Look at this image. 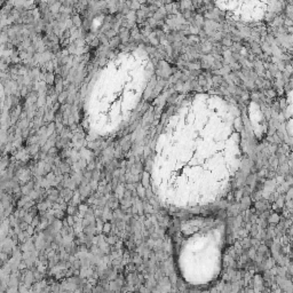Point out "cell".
I'll return each mask as SVG.
<instances>
[{
  "label": "cell",
  "instance_id": "cell-2",
  "mask_svg": "<svg viewBox=\"0 0 293 293\" xmlns=\"http://www.w3.org/2000/svg\"><path fill=\"white\" fill-rule=\"evenodd\" d=\"M31 281H32L31 274L29 273V274H27V275H24V285L29 286L30 285V283H31Z\"/></svg>",
  "mask_w": 293,
  "mask_h": 293
},
{
  "label": "cell",
  "instance_id": "cell-1",
  "mask_svg": "<svg viewBox=\"0 0 293 293\" xmlns=\"http://www.w3.org/2000/svg\"><path fill=\"white\" fill-rule=\"evenodd\" d=\"M8 289V283L4 279H0V293H5Z\"/></svg>",
  "mask_w": 293,
  "mask_h": 293
}]
</instances>
